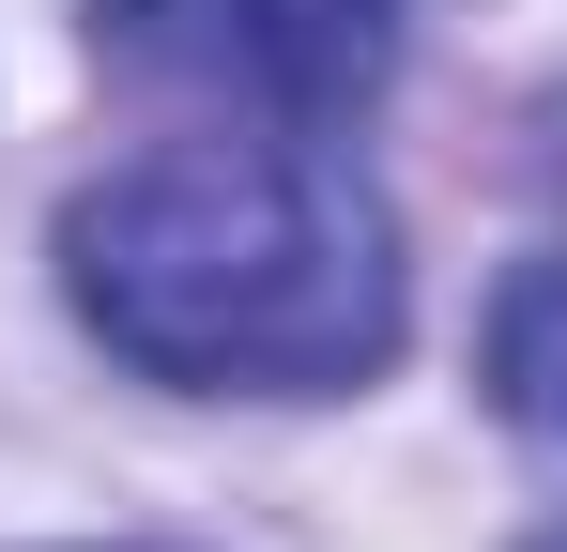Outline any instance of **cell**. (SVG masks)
I'll list each match as a JSON object with an SVG mask.
<instances>
[{
	"mask_svg": "<svg viewBox=\"0 0 567 552\" xmlns=\"http://www.w3.org/2000/svg\"><path fill=\"white\" fill-rule=\"evenodd\" d=\"M78 323L154 384H246V399H338L399 354V231L338 154L307 139H185L138 154L62 215Z\"/></svg>",
	"mask_w": 567,
	"mask_h": 552,
	"instance_id": "obj_1",
	"label": "cell"
},
{
	"mask_svg": "<svg viewBox=\"0 0 567 552\" xmlns=\"http://www.w3.org/2000/svg\"><path fill=\"white\" fill-rule=\"evenodd\" d=\"M93 31L154 92H199L215 123H261V139H322L399 62V0H107Z\"/></svg>",
	"mask_w": 567,
	"mask_h": 552,
	"instance_id": "obj_2",
	"label": "cell"
},
{
	"mask_svg": "<svg viewBox=\"0 0 567 552\" xmlns=\"http://www.w3.org/2000/svg\"><path fill=\"white\" fill-rule=\"evenodd\" d=\"M491 399H506L537 446H567V262L506 276V307H491Z\"/></svg>",
	"mask_w": 567,
	"mask_h": 552,
	"instance_id": "obj_3",
	"label": "cell"
},
{
	"mask_svg": "<svg viewBox=\"0 0 567 552\" xmlns=\"http://www.w3.org/2000/svg\"><path fill=\"white\" fill-rule=\"evenodd\" d=\"M537 552H567V522H553V538H537Z\"/></svg>",
	"mask_w": 567,
	"mask_h": 552,
	"instance_id": "obj_4",
	"label": "cell"
}]
</instances>
